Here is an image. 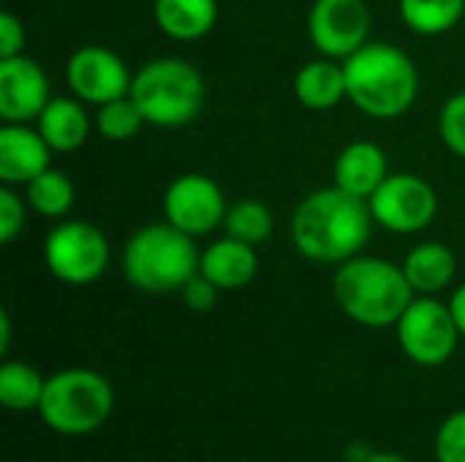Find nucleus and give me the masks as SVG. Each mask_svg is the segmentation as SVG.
I'll return each instance as SVG.
<instances>
[{"instance_id": "obj_1", "label": "nucleus", "mask_w": 465, "mask_h": 462, "mask_svg": "<svg viewBox=\"0 0 465 462\" xmlns=\"http://www.w3.org/2000/svg\"><path fill=\"white\" fill-rule=\"evenodd\" d=\"M368 199L338 185L308 193L292 215V242L316 264H343L365 248L373 231Z\"/></svg>"}, {"instance_id": "obj_2", "label": "nucleus", "mask_w": 465, "mask_h": 462, "mask_svg": "<svg viewBox=\"0 0 465 462\" xmlns=\"http://www.w3.org/2000/svg\"><path fill=\"white\" fill-rule=\"evenodd\" d=\"M349 101L373 120L403 117L420 93V71L414 60L387 41H368L343 60Z\"/></svg>"}, {"instance_id": "obj_3", "label": "nucleus", "mask_w": 465, "mask_h": 462, "mask_svg": "<svg viewBox=\"0 0 465 462\" xmlns=\"http://www.w3.org/2000/svg\"><path fill=\"white\" fill-rule=\"evenodd\" d=\"M332 294L354 324L371 329L395 327L414 300L403 267L381 256H354L343 261L332 278Z\"/></svg>"}, {"instance_id": "obj_4", "label": "nucleus", "mask_w": 465, "mask_h": 462, "mask_svg": "<svg viewBox=\"0 0 465 462\" xmlns=\"http://www.w3.org/2000/svg\"><path fill=\"white\" fill-rule=\"evenodd\" d=\"M196 240L169 221L136 229L123 248V275L144 294H174L199 272Z\"/></svg>"}, {"instance_id": "obj_5", "label": "nucleus", "mask_w": 465, "mask_h": 462, "mask_svg": "<svg viewBox=\"0 0 465 462\" xmlns=\"http://www.w3.org/2000/svg\"><path fill=\"white\" fill-rule=\"evenodd\" d=\"M131 98L147 125L183 128L196 120L204 106V76L183 57H158L134 74Z\"/></svg>"}, {"instance_id": "obj_6", "label": "nucleus", "mask_w": 465, "mask_h": 462, "mask_svg": "<svg viewBox=\"0 0 465 462\" xmlns=\"http://www.w3.org/2000/svg\"><path fill=\"white\" fill-rule=\"evenodd\" d=\"M112 408L114 389L101 373L68 368L46 378L38 414L60 436H87L109 419Z\"/></svg>"}, {"instance_id": "obj_7", "label": "nucleus", "mask_w": 465, "mask_h": 462, "mask_svg": "<svg viewBox=\"0 0 465 462\" xmlns=\"http://www.w3.org/2000/svg\"><path fill=\"white\" fill-rule=\"evenodd\" d=\"M109 240L90 221H57L44 240V264L65 286H90L109 267Z\"/></svg>"}, {"instance_id": "obj_8", "label": "nucleus", "mask_w": 465, "mask_h": 462, "mask_svg": "<svg viewBox=\"0 0 465 462\" xmlns=\"http://www.w3.org/2000/svg\"><path fill=\"white\" fill-rule=\"evenodd\" d=\"M403 354L422 368H439L452 359L458 340L463 338L450 305L436 297H414L395 324Z\"/></svg>"}, {"instance_id": "obj_9", "label": "nucleus", "mask_w": 465, "mask_h": 462, "mask_svg": "<svg viewBox=\"0 0 465 462\" xmlns=\"http://www.w3.org/2000/svg\"><path fill=\"white\" fill-rule=\"evenodd\" d=\"M368 204L373 221L392 234H420L439 215L436 188L425 177L409 172L390 174Z\"/></svg>"}, {"instance_id": "obj_10", "label": "nucleus", "mask_w": 465, "mask_h": 462, "mask_svg": "<svg viewBox=\"0 0 465 462\" xmlns=\"http://www.w3.org/2000/svg\"><path fill=\"white\" fill-rule=\"evenodd\" d=\"M373 14L365 0H313L308 38L322 57L346 60L371 41Z\"/></svg>"}, {"instance_id": "obj_11", "label": "nucleus", "mask_w": 465, "mask_h": 462, "mask_svg": "<svg viewBox=\"0 0 465 462\" xmlns=\"http://www.w3.org/2000/svg\"><path fill=\"white\" fill-rule=\"evenodd\" d=\"M226 210L223 188L202 172L180 174L163 193V221L191 234L193 240L223 226Z\"/></svg>"}, {"instance_id": "obj_12", "label": "nucleus", "mask_w": 465, "mask_h": 462, "mask_svg": "<svg viewBox=\"0 0 465 462\" xmlns=\"http://www.w3.org/2000/svg\"><path fill=\"white\" fill-rule=\"evenodd\" d=\"M65 82L71 93L93 106H104L131 93V71L125 60L101 44L79 46L65 63Z\"/></svg>"}, {"instance_id": "obj_13", "label": "nucleus", "mask_w": 465, "mask_h": 462, "mask_svg": "<svg viewBox=\"0 0 465 462\" xmlns=\"http://www.w3.org/2000/svg\"><path fill=\"white\" fill-rule=\"evenodd\" d=\"M52 101L46 71L27 54L0 57V117L3 123L38 120Z\"/></svg>"}, {"instance_id": "obj_14", "label": "nucleus", "mask_w": 465, "mask_h": 462, "mask_svg": "<svg viewBox=\"0 0 465 462\" xmlns=\"http://www.w3.org/2000/svg\"><path fill=\"white\" fill-rule=\"evenodd\" d=\"M52 166V147L38 128L27 123H3L0 128V182L25 188L33 177Z\"/></svg>"}, {"instance_id": "obj_15", "label": "nucleus", "mask_w": 465, "mask_h": 462, "mask_svg": "<svg viewBox=\"0 0 465 462\" xmlns=\"http://www.w3.org/2000/svg\"><path fill=\"white\" fill-rule=\"evenodd\" d=\"M332 174L338 188L360 199H371L379 191V185L390 177V163L376 142L357 139L338 152Z\"/></svg>"}, {"instance_id": "obj_16", "label": "nucleus", "mask_w": 465, "mask_h": 462, "mask_svg": "<svg viewBox=\"0 0 465 462\" xmlns=\"http://www.w3.org/2000/svg\"><path fill=\"white\" fill-rule=\"evenodd\" d=\"M199 272L210 278L221 291H237L245 289L256 272H259V256L256 245H248L234 237H221L213 245L202 251Z\"/></svg>"}, {"instance_id": "obj_17", "label": "nucleus", "mask_w": 465, "mask_h": 462, "mask_svg": "<svg viewBox=\"0 0 465 462\" xmlns=\"http://www.w3.org/2000/svg\"><path fill=\"white\" fill-rule=\"evenodd\" d=\"M35 128L52 147V152H76L87 142L93 120L84 109V101H79L76 95H60L44 106V112L35 120Z\"/></svg>"}, {"instance_id": "obj_18", "label": "nucleus", "mask_w": 465, "mask_h": 462, "mask_svg": "<svg viewBox=\"0 0 465 462\" xmlns=\"http://www.w3.org/2000/svg\"><path fill=\"white\" fill-rule=\"evenodd\" d=\"M403 275L414 294L436 297L447 286H452L458 275V256L444 242H420L403 259Z\"/></svg>"}, {"instance_id": "obj_19", "label": "nucleus", "mask_w": 465, "mask_h": 462, "mask_svg": "<svg viewBox=\"0 0 465 462\" xmlns=\"http://www.w3.org/2000/svg\"><path fill=\"white\" fill-rule=\"evenodd\" d=\"M218 0H155L153 19L172 41H199L218 25Z\"/></svg>"}, {"instance_id": "obj_20", "label": "nucleus", "mask_w": 465, "mask_h": 462, "mask_svg": "<svg viewBox=\"0 0 465 462\" xmlns=\"http://www.w3.org/2000/svg\"><path fill=\"white\" fill-rule=\"evenodd\" d=\"M294 95L305 109L330 112L346 101V71L343 63L332 57H319L305 63L294 76Z\"/></svg>"}, {"instance_id": "obj_21", "label": "nucleus", "mask_w": 465, "mask_h": 462, "mask_svg": "<svg viewBox=\"0 0 465 462\" xmlns=\"http://www.w3.org/2000/svg\"><path fill=\"white\" fill-rule=\"evenodd\" d=\"M403 25L417 35H444L465 14V0H398Z\"/></svg>"}, {"instance_id": "obj_22", "label": "nucleus", "mask_w": 465, "mask_h": 462, "mask_svg": "<svg viewBox=\"0 0 465 462\" xmlns=\"http://www.w3.org/2000/svg\"><path fill=\"white\" fill-rule=\"evenodd\" d=\"M25 199L33 212H38L49 221H63L74 207L76 188L65 172H57L49 166L46 172H41L38 177H33L25 185Z\"/></svg>"}, {"instance_id": "obj_23", "label": "nucleus", "mask_w": 465, "mask_h": 462, "mask_svg": "<svg viewBox=\"0 0 465 462\" xmlns=\"http://www.w3.org/2000/svg\"><path fill=\"white\" fill-rule=\"evenodd\" d=\"M46 378L27 362H3L0 403L8 411H38Z\"/></svg>"}, {"instance_id": "obj_24", "label": "nucleus", "mask_w": 465, "mask_h": 462, "mask_svg": "<svg viewBox=\"0 0 465 462\" xmlns=\"http://www.w3.org/2000/svg\"><path fill=\"white\" fill-rule=\"evenodd\" d=\"M275 226V218L270 207L259 199H242L226 210L223 218V231L234 240H242L248 245H262L270 240Z\"/></svg>"}, {"instance_id": "obj_25", "label": "nucleus", "mask_w": 465, "mask_h": 462, "mask_svg": "<svg viewBox=\"0 0 465 462\" xmlns=\"http://www.w3.org/2000/svg\"><path fill=\"white\" fill-rule=\"evenodd\" d=\"M95 109H98L95 112V131L106 142H131L147 125L144 114L136 106V101L131 98V93L123 98H114L104 106H95Z\"/></svg>"}, {"instance_id": "obj_26", "label": "nucleus", "mask_w": 465, "mask_h": 462, "mask_svg": "<svg viewBox=\"0 0 465 462\" xmlns=\"http://www.w3.org/2000/svg\"><path fill=\"white\" fill-rule=\"evenodd\" d=\"M439 133L447 150L465 161V90L444 101L439 112Z\"/></svg>"}, {"instance_id": "obj_27", "label": "nucleus", "mask_w": 465, "mask_h": 462, "mask_svg": "<svg viewBox=\"0 0 465 462\" xmlns=\"http://www.w3.org/2000/svg\"><path fill=\"white\" fill-rule=\"evenodd\" d=\"M27 207H30L27 199L14 185L0 188V242L3 245L14 242V237L25 229Z\"/></svg>"}, {"instance_id": "obj_28", "label": "nucleus", "mask_w": 465, "mask_h": 462, "mask_svg": "<svg viewBox=\"0 0 465 462\" xmlns=\"http://www.w3.org/2000/svg\"><path fill=\"white\" fill-rule=\"evenodd\" d=\"M436 460L465 462V411L452 414L436 433Z\"/></svg>"}, {"instance_id": "obj_29", "label": "nucleus", "mask_w": 465, "mask_h": 462, "mask_svg": "<svg viewBox=\"0 0 465 462\" xmlns=\"http://www.w3.org/2000/svg\"><path fill=\"white\" fill-rule=\"evenodd\" d=\"M180 297H183V302H185L191 310L207 313V310H213V308L218 305L221 289H218L210 278H204L202 272H196V275L180 289Z\"/></svg>"}, {"instance_id": "obj_30", "label": "nucleus", "mask_w": 465, "mask_h": 462, "mask_svg": "<svg viewBox=\"0 0 465 462\" xmlns=\"http://www.w3.org/2000/svg\"><path fill=\"white\" fill-rule=\"evenodd\" d=\"M25 54V25L16 14H0V57Z\"/></svg>"}, {"instance_id": "obj_31", "label": "nucleus", "mask_w": 465, "mask_h": 462, "mask_svg": "<svg viewBox=\"0 0 465 462\" xmlns=\"http://www.w3.org/2000/svg\"><path fill=\"white\" fill-rule=\"evenodd\" d=\"M450 310H452V319H455L460 335L465 338V283H460V286L455 289V294H452V300H450Z\"/></svg>"}, {"instance_id": "obj_32", "label": "nucleus", "mask_w": 465, "mask_h": 462, "mask_svg": "<svg viewBox=\"0 0 465 462\" xmlns=\"http://www.w3.org/2000/svg\"><path fill=\"white\" fill-rule=\"evenodd\" d=\"M0 354H8V343H11V321H8V313L3 310L0 313Z\"/></svg>"}, {"instance_id": "obj_33", "label": "nucleus", "mask_w": 465, "mask_h": 462, "mask_svg": "<svg viewBox=\"0 0 465 462\" xmlns=\"http://www.w3.org/2000/svg\"><path fill=\"white\" fill-rule=\"evenodd\" d=\"M362 462H409L406 457H401V455H392V452H371L368 457Z\"/></svg>"}]
</instances>
